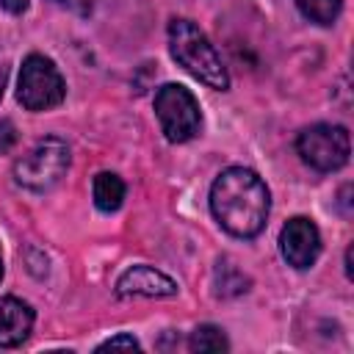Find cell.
Listing matches in <instances>:
<instances>
[{"label":"cell","instance_id":"8fae6325","mask_svg":"<svg viewBox=\"0 0 354 354\" xmlns=\"http://www.w3.org/2000/svg\"><path fill=\"white\" fill-rule=\"evenodd\" d=\"M213 288H216V296L230 299V296L249 290V277L238 266H232L230 260H218L216 271H213Z\"/></svg>","mask_w":354,"mask_h":354},{"label":"cell","instance_id":"ac0fdd59","mask_svg":"<svg viewBox=\"0 0 354 354\" xmlns=\"http://www.w3.org/2000/svg\"><path fill=\"white\" fill-rule=\"evenodd\" d=\"M6 80H8V69L0 66V100H3V91H6Z\"/></svg>","mask_w":354,"mask_h":354},{"label":"cell","instance_id":"30bf717a","mask_svg":"<svg viewBox=\"0 0 354 354\" xmlns=\"http://www.w3.org/2000/svg\"><path fill=\"white\" fill-rule=\"evenodd\" d=\"M91 194H94V205L102 210V213H113L122 207L124 202V183L119 174L113 171H100L94 177V185H91Z\"/></svg>","mask_w":354,"mask_h":354},{"label":"cell","instance_id":"9a60e30c","mask_svg":"<svg viewBox=\"0 0 354 354\" xmlns=\"http://www.w3.org/2000/svg\"><path fill=\"white\" fill-rule=\"evenodd\" d=\"M97 348H100V351H102V348H141V343H138L133 335H116V337H108L105 343H100Z\"/></svg>","mask_w":354,"mask_h":354},{"label":"cell","instance_id":"5b68a950","mask_svg":"<svg viewBox=\"0 0 354 354\" xmlns=\"http://www.w3.org/2000/svg\"><path fill=\"white\" fill-rule=\"evenodd\" d=\"M155 113H158L163 136L171 144L191 141L199 133V127H202L199 102L180 83H166V86H160L155 91Z\"/></svg>","mask_w":354,"mask_h":354},{"label":"cell","instance_id":"8992f818","mask_svg":"<svg viewBox=\"0 0 354 354\" xmlns=\"http://www.w3.org/2000/svg\"><path fill=\"white\" fill-rule=\"evenodd\" d=\"M296 149L307 166H313L318 171H337L348 163L351 138H348V130L343 124L318 122V124H310L299 133Z\"/></svg>","mask_w":354,"mask_h":354},{"label":"cell","instance_id":"5bb4252c","mask_svg":"<svg viewBox=\"0 0 354 354\" xmlns=\"http://www.w3.org/2000/svg\"><path fill=\"white\" fill-rule=\"evenodd\" d=\"M17 138H19V133H17L14 122L0 119V155H3V152H8V149H14Z\"/></svg>","mask_w":354,"mask_h":354},{"label":"cell","instance_id":"6da1fadb","mask_svg":"<svg viewBox=\"0 0 354 354\" xmlns=\"http://www.w3.org/2000/svg\"><path fill=\"white\" fill-rule=\"evenodd\" d=\"M210 210L230 235L254 238L268 221L271 194L252 169L230 166L210 185Z\"/></svg>","mask_w":354,"mask_h":354},{"label":"cell","instance_id":"ba28073f","mask_svg":"<svg viewBox=\"0 0 354 354\" xmlns=\"http://www.w3.org/2000/svg\"><path fill=\"white\" fill-rule=\"evenodd\" d=\"M116 296L130 299V296H147V299H163L177 293V282L166 277L163 271L152 266H130L119 279H116Z\"/></svg>","mask_w":354,"mask_h":354},{"label":"cell","instance_id":"277c9868","mask_svg":"<svg viewBox=\"0 0 354 354\" xmlns=\"http://www.w3.org/2000/svg\"><path fill=\"white\" fill-rule=\"evenodd\" d=\"M66 97V83L58 72V66L33 53L22 61L19 69V80H17V100L22 102V108L28 111H50L55 105H61Z\"/></svg>","mask_w":354,"mask_h":354},{"label":"cell","instance_id":"e0dca14e","mask_svg":"<svg viewBox=\"0 0 354 354\" xmlns=\"http://www.w3.org/2000/svg\"><path fill=\"white\" fill-rule=\"evenodd\" d=\"M55 3H66V6H72V8H77V11H86V8L91 6V0H55Z\"/></svg>","mask_w":354,"mask_h":354},{"label":"cell","instance_id":"7a4b0ae2","mask_svg":"<svg viewBox=\"0 0 354 354\" xmlns=\"http://www.w3.org/2000/svg\"><path fill=\"white\" fill-rule=\"evenodd\" d=\"M169 53L183 69H188L205 86L218 88V91L230 88L227 66L221 64L218 50L210 44V39L205 36V30H199L196 22L191 19L169 22Z\"/></svg>","mask_w":354,"mask_h":354},{"label":"cell","instance_id":"d6986e66","mask_svg":"<svg viewBox=\"0 0 354 354\" xmlns=\"http://www.w3.org/2000/svg\"><path fill=\"white\" fill-rule=\"evenodd\" d=\"M346 277L351 279V246L346 249Z\"/></svg>","mask_w":354,"mask_h":354},{"label":"cell","instance_id":"7c38bea8","mask_svg":"<svg viewBox=\"0 0 354 354\" xmlns=\"http://www.w3.org/2000/svg\"><path fill=\"white\" fill-rule=\"evenodd\" d=\"M188 348L191 351H227L230 348V340L227 335L213 326V324H202L191 332V340H188Z\"/></svg>","mask_w":354,"mask_h":354},{"label":"cell","instance_id":"4fadbf2b","mask_svg":"<svg viewBox=\"0 0 354 354\" xmlns=\"http://www.w3.org/2000/svg\"><path fill=\"white\" fill-rule=\"evenodd\" d=\"M299 11L318 25H332L343 8V0H296Z\"/></svg>","mask_w":354,"mask_h":354},{"label":"cell","instance_id":"2e32d148","mask_svg":"<svg viewBox=\"0 0 354 354\" xmlns=\"http://www.w3.org/2000/svg\"><path fill=\"white\" fill-rule=\"evenodd\" d=\"M0 6L8 11V14H22L28 8V0H0Z\"/></svg>","mask_w":354,"mask_h":354},{"label":"cell","instance_id":"ffe728a7","mask_svg":"<svg viewBox=\"0 0 354 354\" xmlns=\"http://www.w3.org/2000/svg\"><path fill=\"white\" fill-rule=\"evenodd\" d=\"M0 279H3V257H0Z\"/></svg>","mask_w":354,"mask_h":354},{"label":"cell","instance_id":"9c48e42d","mask_svg":"<svg viewBox=\"0 0 354 354\" xmlns=\"http://www.w3.org/2000/svg\"><path fill=\"white\" fill-rule=\"evenodd\" d=\"M33 329V310L17 296L0 299V348L19 346Z\"/></svg>","mask_w":354,"mask_h":354},{"label":"cell","instance_id":"3957f363","mask_svg":"<svg viewBox=\"0 0 354 354\" xmlns=\"http://www.w3.org/2000/svg\"><path fill=\"white\" fill-rule=\"evenodd\" d=\"M69 169V147L66 141L47 136L41 141H36L17 163H14V180L17 185L28 188V191H50Z\"/></svg>","mask_w":354,"mask_h":354},{"label":"cell","instance_id":"52a82bcc","mask_svg":"<svg viewBox=\"0 0 354 354\" xmlns=\"http://www.w3.org/2000/svg\"><path fill=\"white\" fill-rule=\"evenodd\" d=\"M279 252L293 268H310L321 254V232L307 216H293L279 232Z\"/></svg>","mask_w":354,"mask_h":354}]
</instances>
